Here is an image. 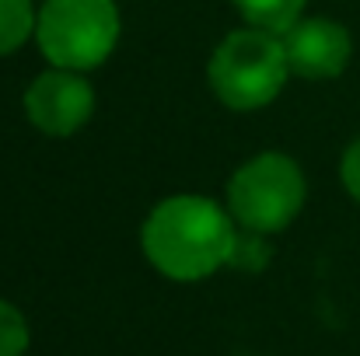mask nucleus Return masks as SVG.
Masks as SVG:
<instances>
[{
  "label": "nucleus",
  "mask_w": 360,
  "mask_h": 356,
  "mask_svg": "<svg viewBox=\"0 0 360 356\" xmlns=\"http://www.w3.org/2000/svg\"><path fill=\"white\" fill-rule=\"evenodd\" d=\"M231 217L203 196H172L154 206L143 224V255L150 265L179 283H196L214 276L235 255Z\"/></svg>",
  "instance_id": "obj_1"
},
{
  "label": "nucleus",
  "mask_w": 360,
  "mask_h": 356,
  "mask_svg": "<svg viewBox=\"0 0 360 356\" xmlns=\"http://www.w3.org/2000/svg\"><path fill=\"white\" fill-rule=\"evenodd\" d=\"M287 53L280 35L262 28L231 32L210 56V88L214 95L235 109L252 112L269 105L287 84Z\"/></svg>",
  "instance_id": "obj_2"
},
{
  "label": "nucleus",
  "mask_w": 360,
  "mask_h": 356,
  "mask_svg": "<svg viewBox=\"0 0 360 356\" xmlns=\"http://www.w3.org/2000/svg\"><path fill=\"white\" fill-rule=\"evenodd\" d=\"M42 56L60 70H95L120 42V11L112 0H46L35 21Z\"/></svg>",
  "instance_id": "obj_3"
},
{
  "label": "nucleus",
  "mask_w": 360,
  "mask_h": 356,
  "mask_svg": "<svg viewBox=\"0 0 360 356\" xmlns=\"http://www.w3.org/2000/svg\"><path fill=\"white\" fill-rule=\"evenodd\" d=\"M228 206L248 235H276L304 206V175L283 154H259L231 175Z\"/></svg>",
  "instance_id": "obj_4"
},
{
  "label": "nucleus",
  "mask_w": 360,
  "mask_h": 356,
  "mask_svg": "<svg viewBox=\"0 0 360 356\" xmlns=\"http://www.w3.org/2000/svg\"><path fill=\"white\" fill-rule=\"evenodd\" d=\"M95 112V91L77 70H46L25 91V116L46 136H70Z\"/></svg>",
  "instance_id": "obj_5"
},
{
  "label": "nucleus",
  "mask_w": 360,
  "mask_h": 356,
  "mask_svg": "<svg viewBox=\"0 0 360 356\" xmlns=\"http://www.w3.org/2000/svg\"><path fill=\"white\" fill-rule=\"evenodd\" d=\"M280 42L287 53V67L308 81L340 77L354 53L350 32L329 18H301L294 28L280 35Z\"/></svg>",
  "instance_id": "obj_6"
},
{
  "label": "nucleus",
  "mask_w": 360,
  "mask_h": 356,
  "mask_svg": "<svg viewBox=\"0 0 360 356\" xmlns=\"http://www.w3.org/2000/svg\"><path fill=\"white\" fill-rule=\"evenodd\" d=\"M235 7L241 11V18L252 28L283 35L287 28H294L301 21L304 0H235Z\"/></svg>",
  "instance_id": "obj_7"
},
{
  "label": "nucleus",
  "mask_w": 360,
  "mask_h": 356,
  "mask_svg": "<svg viewBox=\"0 0 360 356\" xmlns=\"http://www.w3.org/2000/svg\"><path fill=\"white\" fill-rule=\"evenodd\" d=\"M35 7L32 0H0V56L21 49L28 35L35 32Z\"/></svg>",
  "instance_id": "obj_8"
},
{
  "label": "nucleus",
  "mask_w": 360,
  "mask_h": 356,
  "mask_svg": "<svg viewBox=\"0 0 360 356\" xmlns=\"http://www.w3.org/2000/svg\"><path fill=\"white\" fill-rule=\"evenodd\" d=\"M28 343H32V336H28L25 315L14 304L0 301V356H25Z\"/></svg>",
  "instance_id": "obj_9"
},
{
  "label": "nucleus",
  "mask_w": 360,
  "mask_h": 356,
  "mask_svg": "<svg viewBox=\"0 0 360 356\" xmlns=\"http://www.w3.org/2000/svg\"><path fill=\"white\" fill-rule=\"evenodd\" d=\"M340 178H343V185H347V192L354 196L360 203V136L347 147V154H343V164H340Z\"/></svg>",
  "instance_id": "obj_10"
}]
</instances>
